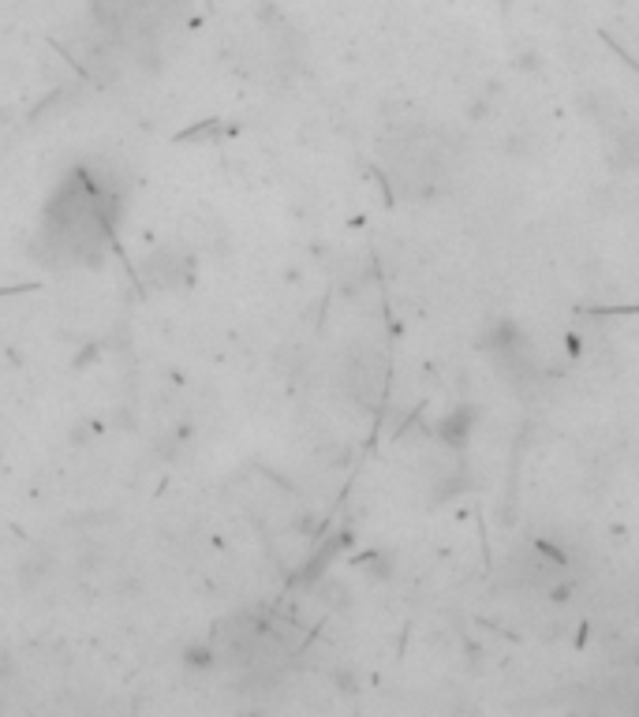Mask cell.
<instances>
[{
    "label": "cell",
    "instance_id": "cell-2",
    "mask_svg": "<svg viewBox=\"0 0 639 717\" xmlns=\"http://www.w3.org/2000/svg\"><path fill=\"white\" fill-rule=\"evenodd\" d=\"M471 426H475V408H456L438 422V437L449 449H464L471 437Z\"/></svg>",
    "mask_w": 639,
    "mask_h": 717
},
{
    "label": "cell",
    "instance_id": "cell-1",
    "mask_svg": "<svg viewBox=\"0 0 639 717\" xmlns=\"http://www.w3.org/2000/svg\"><path fill=\"white\" fill-rule=\"evenodd\" d=\"M142 273H146V281L161 288V292H180L187 284L195 281V258L187 247L180 243H161L154 251L146 254V262H142Z\"/></svg>",
    "mask_w": 639,
    "mask_h": 717
},
{
    "label": "cell",
    "instance_id": "cell-3",
    "mask_svg": "<svg viewBox=\"0 0 639 717\" xmlns=\"http://www.w3.org/2000/svg\"><path fill=\"white\" fill-rule=\"evenodd\" d=\"M213 647L210 643H199V647H187L184 650V665L187 669H213Z\"/></svg>",
    "mask_w": 639,
    "mask_h": 717
},
{
    "label": "cell",
    "instance_id": "cell-4",
    "mask_svg": "<svg viewBox=\"0 0 639 717\" xmlns=\"http://www.w3.org/2000/svg\"><path fill=\"white\" fill-rule=\"evenodd\" d=\"M15 676V658H12V650L8 647H0V684H8Z\"/></svg>",
    "mask_w": 639,
    "mask_h": 717
}]
</instances>
